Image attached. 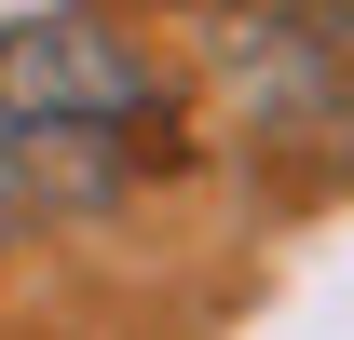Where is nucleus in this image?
Wrapping results in <instances>:
<instances>
[{
    "mask_svg": "<svg viewBox=\"0 0 354 340\" xmlns=\"http://www.w3.org/2000/svg\"><path fill=\"white\" fill-rule=\"evenodd\" d=\"M164 82L123 28L95 14H28L0 28V177L14 191H55V205H109L123 191V150L150 136Z\"/></svg>",
    "mask_w": 354,
    "mask_h": 340,
    "instance_id": "nucleus-1",
    "label": "nucleus"
},
{
    "mask_svg": "<svg viewBox=\"0 0 354 340\" xmlns=\"http://www.w3.org/2000/svg\"><path fill=\"white\" fill-rule=\"evenodd\" d=\"M14 205H28V191H14V177H0V245H14Z\"/></svg>",
    "mask_w": 354,
    "mask_h": 340,
    "instance_id": "nucleus-2",
    "label": "nucleus"
}]
</instances>
